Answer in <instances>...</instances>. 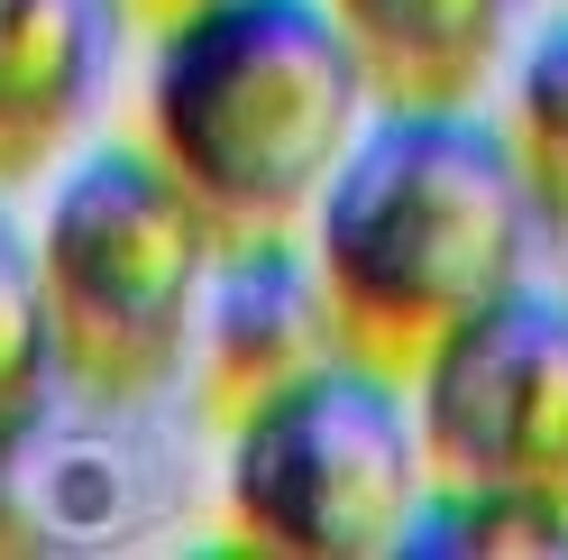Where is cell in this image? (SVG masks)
<instances>
[{
  "mask_svg": "<svg viewBox=\"0 0 568 560\" xmlns=\"http://www.w3.org/2000/svg\"><path fill=\"white\" fill-rule=\"evenodd\" d=\"M64 387L55 368V322H47V286H38V239L0 202V423L38 413Z\"/></svg>",
  "mask_w": 568,
  "mask_h": 560,
  "instance_id": "cell-12",
  "label": "cell"
},
{
  "mask_svg": "<svg viewBox=\"0 0 568 560\" xmlns=\"http://www.w3.org/2000/svg\"><path fill=\"white\" fill-rule=\"evenodd\" d=\"M376 101H477L514 56L523 0H322Z\"/></svg>",
  "mask_w": 568,
  "mask_h": 560,
  "instance_id": "cell-8",
  "label": "cell"
},
{
  "mask_svg": "<svg viewBox=\"0 0 568 560\" xmlns=\"http://www.w3.org/2000/svg\"><path fill=\"white\" fill-rule=\"evenodd\" d=\"M111 64V0H0V193L55 166Z\"/></svg>",
  "mask_w": 568,
  "mask_h": 560,
  "instance_id": "cell-7",
  "label": "cell"
},
{
  "mask_svg": "<svg viewBox=\"0 0 568 560\" xmlns=\"http://www.w3.org/2000/svg\"><path fill=\"white\" fill-rule=\"evenodd\" d=\"M339 312L331 286L312 267L303 230H247L221 239L211 258V286H202V322H193V377H202V413L230 423L239 404H257L284 377L339 359Z\"/></svg>",
  "mask_w": 568,
  "mask_h": 560,
  "instance_id": "cell-6",
  "label": "cell"
},
{
  "mask_svg": "<svg viewBox=\"0 0 568 560\" xmlns=\"http://www.w3.org/2000/svg\"><path fill=\"white\" fill-rule=\"evenodd\" d=\"M432 487L404 368L358 349L284 377L221 423V533L275 560H367Z\"/></svg>",
  "mask_w": 568,
  "mask_h": 560,
  "instance_id": "cell-4",
  "label": "cell"
},
{
  "mask_svg": "<svg viewBox=\"0 0 568 560\" xmlns=\"http://www.w3.org/2000/svg\"><path fill=\"white\" fill-rule=\"evenodd\" d=\"M404 560H568V487L432 478L404 514Z\"/></svg>",
  "mask_w": 568,
  "mask_h": 560,
  "instance_id": "cell-10",
  "label": "cell"
},
{
  "mask_svg": "<svg viewBox=\"0 0 568 560\" xmlns=\"http://www.w3.org/2000/svg\"><path fill=\"white\" fill-rule=\"evenodd\" d=\"M505 148L531 193V212L568 230V19H550L541 38L514 56V101H505Z\"/></svg>",
  "mask_w": 568,
  "mask_h": 560,
  "instance_id": "cell-11",
  "label": "cell"
},
{
  "mask_svg": "<svg viewBox=\"0 0 568 560\" xmlns=\"http://www.w3.org/2000/svg\"><path fill=\"white\" fill-rule=\"evenodd\" d=\"M432 478L568 487V294L505 286L404 368Z\"/></svg>",
  "mask_w": 568,
  "mask_h": 560,
  "instance_id": "cell-5",
  "label": "cell"
},
{
  "mask_svg": "<svg viewBox=\"0 0 568 560\" xmlns=\"http://www.w3.org/2000/svg\"><path fill=\"white\" fill-rule=\"evenodd\" d=\"M367 111L376 92L322 0H211L148 38L138 138L221 239L303 230Z\"/></svg>",
  "mask_w": 568,
  "mask_h": 560,
  "instance_id": "cell-2",
  "label": "cell"
},
{
  "mask_svg": "<svg viewBox=\"0 0 568 560\" xmlns=\"http://www.w3.org/2000/svg\"><path fill=\"white\" fill-rule=\"evenodd\" d=\"M129 10H138V19L156 28V19H184V10H211V0H129Z\"/></svg>",
  "mask_w": 568,
  "mask_h": 560,
  "instance_id": "cell-13",
  "label": "cell"
},
{
  "mask_svg": "<svg viewBox=\"0 0 568 560\" xmlns=\"http://www.w3.org/2000/svg\"><path fill=\"white\" fill-rule=\"evenodd\" d=\"M129 514V460L101 432L55 423V396L0 423V551H74Z\"/></svg>",
  "mask_w": 568,
  "mask_h": 560,
  "instance_id": "cell-9",
  "label": "cell"
},
{
  "mask_svg": "<svg viewBox=\"0 0 568 560\" xmlns=\"http://www.w3.org/2000/svg\"><path fill=\"white\" fill-rule=\"evenodd\" d=\"M531 212L505 120L477 101H376L331 184L303 212V249L331 286L339 340L376 368H413L449 322L531 276Z\"/></svg>",
  "mask_w": 568,
  "mask_h": 560,
  "instance_id": "cell-1",
  "label": "cell"
},
{
  "mask_svg": "<svg viewBox=\"0 0 568 560\" xmlns=\"http://www.w3.org/2000/svg\"><path fill=\"white\" fill-rule=\"evenodd\" d=\"M28 239H38L64 387L101 404H138L193 368V322H202L221 230L165 174L148 138L83 148L47 184V212L28 221Z\"/></svg>",
  "mask_w": 568,
  "mask_h": 560,
  "instance_id": "cell-3",
  "label": "cell"
}]
</instances>
